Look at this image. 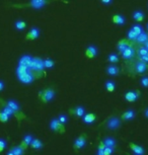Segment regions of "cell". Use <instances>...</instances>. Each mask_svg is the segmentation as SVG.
I'll return each instance as SVG.
<instances>
[{
    "mask_svg": "<svg viewBox=\"0 0 148 155\" xmlns=\"http://www.w3.org/2000/svg\"><path fill=\"white\" fill-rule=\"evenodd\" d=\"M141 92L139 90H129L125 94V99L129 102H135L137 99L140 97Z\"/></svg>",
    "mask_w": 148,
    "mask_h": 155,
    "instance_id": "9c48e42d",
    "label": "cell"
},
{
    "mask_svg": "<svg viewBox=\"0 0 148 155\" xmlns=\"http://www.w3.org/2000/svg\"><path fill=\"white\" fill-rule=\"evenodd\" d=\"M50 129L54 132L57 133H64L65 132V125H63L62 123H60V121L57 118L52 119V121L50 122Z\"/></svg>",
    "mask_w": 148,
    "mask_h": 155,
    "instance_id": "8992f818",
    "label": "cell"
},
{
    "mask_svg": "<svg viewBox=\"0 0 148 155\" xmlns=\"http://www.w3.org/2000/svg\"><path fill=\"white\" fill-rule=\"evenodd\" d=\"M136 113L133 110H127L126 112H124L121 115V120L122 121H131V120L135 119Z\"/></svg>",
    "mask_w": 148,
    "mask_h": 155,
    "instance_id": "9a60e30c",
    "label": "cell"
},
{
    "mask_svg": "<svg viewBox=\"0 0 148 155\" xmlns=\"http://www.w3.org/2000/svg\"><path fill=\"white\" fill-rule=\"evenodd\" d=\"M112 1H113V0H101V2H103L104 4H107V5H108V4H111V3H112Z\"/></svg>",
    "mask_w": 148,
    "mask_h": 155,
    "instance_id": "60d3db41",
    "label": "cell"
},
{
    "mask_svg": "<svg viewBox=\"0 0 148 155\" xmlns=\"http://www.w3.org/2000/svg\"><path fill=\"white\" fill-rule=\"evenodd\" d=\"M131 45V43H129L127 40H121V41H119V43L117 44V49H118V51L120 52V53H122V52L124 51L126 48H128V47Z\"/></svg>",
    "mask_w": 148,
    "mask_h": 155,
    "instance_id": "603a6c76",
    "label": "cell"
},
{
    "mask_svg": "<svg viewBox=\"0 0 148 155\" xmlns=\"http://www.w3.org/2000/svg\"><path fill=\"white\" fill-rule=\"evenodd\" d=\"M121 126H122V120L116 116L111 117V118L108 119V121H107V128H108L109 130H112V131L118 130V129L121 128Z\"/></svg>",
    "mask_w": 148,
    "mask_h": 155,
    "instance_id": "277c9868",
    "label": "cell"
},
{
    "mask_svg": "<svg viewBox=\"0 0 148 155\" xmlns=\"http://www.w3.org/2000/svg\"><path fill=\"white\" fill-rule=\"evenodd\" d=\"M140 84L142 87L144 88H147L148 87V76H143V77L140 79Z\"/></svg>",
    "mask_w": 148,
    "mask_h": 155,
    "instance_id": "8d00e7d4",
    "label": "cell"
},
{
    "mask_svg": "<svg viewBox=\"0 0 148 155\" xmlns=\"http://www.w3.org/2000/svg\"><path fill=\"white\" fill-rule=\"evenodd\" d=\"M6 155H15V154H14V153H13V152H12V151H11V149H10V150H9V151H8V152H7V153H6Z\"/></svg>",
    "mask_w": 148,
    "mask_h": 155,
    "instance_id": "ee69618b",
    "label": "cell"
},
{
    "mask_svg": "<svg viewBox=\"0 0 148 155\" xmlns=\"http://www.w3.org/2000/svg\"><path fill=\"white\" fill-rule=\"evenodd\" d=\"M135 42H137L138 44H145L148 42V33H142L137 37Z\"/></svg>",
    "mask_w": 148,
    "mask_h": 155,
    "instance_id": "484cf974",
    "label": "cell"
},
{
    "mask_svg": "<svg viewBox=\"0 0 148 155\" xmlns=\"http://www.w3.org/2000/svg\"><path fill=\"white\" fill-rule=\"evenodd\" d=\"M31 60H33V57L28 56V55H24V56L19 59L18 65L25 66V67H28V68H30L31 64Z\"/></svg>",
    "mask_w": 148,
    "mask_h": 155,
    "instance_id": "ac0fdd59",
    "label": "cell"
},
{
    "mask_svg": "<svg viewBox=\"0 0 148 155\" xmlns=\"http://www.w3.org/2000/svg\"><path fill=\"white\" fill-rule=\"evenodd\" d=\"M112 21L115 23V25H125L126 22V18L121 15V14H115L114 16L112 17Z\"/></svg>",
    "mask_w": 148,
    "mask_h": 155,
    "instance_id": "44dd1931",
    "label": "cell"
},
{
    "mask_svg": "<svg viewBox=\"0 0 148 155\" xmlns=\"http://www.w3.org/2000/svg\"><path fill=\"white\" fill-rule=\"evenodd\" d=\"M70 114L71 115H74L77 118H82V117L85 115V109L83 107H76L73 110H70Z\"/></svg>",
    "mask_w": 148,
    "mask_h": 155,
    "instance_id": "2e32d148",
    "label": "cell"
},
{
    "mask_svg": "<svg viewBox=\"0 0 148 155\" xmlns=\"http://www.w3.org/2000/svg\"><path fill=\"white\" fill-rule=\"evenodd\" d=\"M86 145V135L85 134H82L79 137H77L75 139V141L73 143V148L75 150H81L82 148H84V146Z\"/></svg>",
    "mask_w": 148,
    "mask_h": 155,
    "instance_id": "ba28073f",
    "label": "cell"
},
{
    "mask_svg": "<svg viewBox=\"0 0 148 155\" xmlns=\"http://www.w3.org/2000/svg\"><path fill=\"white\" fill-rule=\"evenodd\" d=\"M106 71H107V73H108L109 75L117 76L119 73H120V68H119L118 66L114 65V64H112V65H110V66L107 67Z\"/></svg>",
    "mask_w": 148,
    "mask_h": 155,
    "instance_id": "d6986e66",
    "label": "cell"
},
{
    "mask_svg": "<svg viewBox=\"0 0 148 155\" xmlns=\"http://www.w3.org/2000/svg\"><path fill=\"white\" fill-rule=\"evenodd\" d=\"M108 60H109V62L110 63H112V64H116V63H118L119 62V56L117 54H114V53H112V54H110L109 55V57H108Z\"/></svg>",
    "mask_w": 148,
    "mask_h": 155,
    "instance_id": "f546056e",
    "label": "cell"
},
{
    "mask_svg": "<svg viewBox=\"0 0 148 155\" xmlns=\"http://www.w3.org/2000/svg\"><path fill=\"white\" fill-rule=\"evenodd\" d=\"M53 1H62L65 3H68L64 0H30L28 3H21V4H11V7L14 8H33V9H41L45 7L46 5L50 4Z\"/></svg>",
    "mask_w": 148,
    "mask_h": 155,
    "instance_id": "6da1fadb",
    "label": "cell"
},
{
    "mask_svg": "<svg viewBox=\"0 0 148 155\" xmlns=\"http://www.w3.org/2000/svg\"><path fill=\"white\" fill-rule=\"evenodd\" d=\"M144 45H145V48H146V49L148 50V42H147V43H145Z\"/></svg>",
    "mask_w": 148,
    "mask_h": 155,
    "instance_id": "f6af8a7d",
    "label": "cell"
},
{
    "mask_svg": "<svg viewBox=\"0 0 148 155\" xmlns=\"http://www.w3.org/2000/svg\"><path fill=\"white\" fill-rule=\"evenodd\" d=\"M106 89L108 90L109 92H113L116 89V83L112 80H108L106 82Z\"/></svg>",
    "mask_w": 148,
    "mask_h": 155,
    "instance_id": "f1b7e54d",
    "label": "cell"
},
{
    "mask_svg": "<svg viewBox=\"0 0 148 155\" xmlns=\"http://www.w3.org/2000/svg\"><path fill=\"white\" fill-rule=\"evenodd\" d=\"M57 119L59 120L60 123H62L63 125H66L68 123V117L66 115H59Z\"/></svg>",
    "mask_w": 148,
    "mask_h": 155,
    "instance_id": "74e56055",
    "label": "cell"
},
{
    "mask_svg": "<svg viewBox=\"0 0 148 155\" xmlns=\"http://www.w3.org/2000/svg\"><path fill=\"white\" fill-rule=\"evenodd\" d=\"M97 55V48L94 45H89L87 48L85 49V56L88 59H92Z\"/></svg>",
    "mask_w": 148,
    "mask_h": 155,
    "instance_id": "7c38bea8",
    "label": "cell"
},
{
    "mask_svg": "<svg viewBox=\"0 0 148 155\" xmlns=\"http://www.w3.org/2000/svg\"><path fill=\"white\" fill-rule=\"evenodd\" d=\"M44 65L46 69H51L55 65V62L52 59H50V58H48V59L44 60Z\"/></svg>",
    "mask_w": 148,
    "mask_h": 155,
    "instance_id": "4dcf8cb0",
    "label": "cell"
},
{
    "mask_svg": "<svg viewBox=\"0 0 148 155\" xmlns=\"http://www.w3.org/2000/svg\"><path fill=\"white\" fill-rule=\"evenodd\" d=\"M132 30L134 31L135 33L138 35V36H139V35H140V34L143 33V28H142L141 25H133V27H132Z\"/></svg>",
    "mask_w": 148,
    "mask_h": 155,
    "instance_id": "d590c367",
    "label": "cell"
},
{
    "mask_svg": "<svg viewBox=\"0 0 148 155\" xmlns=\"http://www.w3.org/2000/svg\"><path fill=\"white\" fill-rule=\"evenodd\" d=\"M33 140H34V136L30 135V134H27V135L22 138V142H21V144H20V145H21L25 149H27L28 146H31V143Z\"/></svg>",
    "mask_w": 148,
    "mask_h": 155,
    "instance_id": "7402d4cb",
    "label": "cell"
},
{
    "mask_svg": "<svg viewBox=\"0 0 148 155\" xmlns=\"http://www.w3.org/2000/svg\"><path fill=\"white\" fill-rule=\"evenodd\" d=\"M134 155H140V154H135V153H134Z\"/></svg>",
    "mask_w": 148,
    "mask_h": 155,
    "instance_id": "7dc6e473",
    "label": "cell"
},
{
    "mask_svg": "<svg viewBox=\"0 0 148 155\" xmlns=\"http://www.w3.org/2000/svg\"><path fill=\"white\" fill-rule=\"evenodd\" d=\"M17 77H18V79L21 81L22 83H25V84L33 82V81L36 79V75H35L34 72L31 71V69H28L27 71H25L22 74L17 75Z\"/></svg>",
    "mask_w": 148,
    "mask_h": 155,
    "instance_id": "5b68a950",
    "label": "cell"
},
{
    "mask_svg": "<svg viewBox=\"0 0 148 155\" xmlns=\"http://www.w3.org/2000/svg\"><path fill=\"white\" fill-rule=\"evenodd\" d=\"M14 27H15V30L17 31H24L25 30V28H27V22L24 21V20H16L15 21V25H14Z\"/></svg>",
    "mask_w": 148,
    "mask_h": 155,
    "instance_id": "4316f807",
    "label": "cell"
},
{
    "mask_svg": "<svg viewBox=\"0 0 148 155\" xmlns=\"http://www.w3.org/2000/svg\"><path fill=\"white\" fill-rule=\"evenodd\" d=\"M5 104H7L8 107H10L11 110H14V113H15V116H21V114H20V109H19V104H17V101H13V99H9V101H7Z\"/></svg>",
    "mask_w": 148,
    "mask_h": 155,
    "instance_id": "4fadbf2b",
    "label": "cell"
},
{
    "mask_svg": "<svg viewBox=\"0 0 148 155\" xmlns=\"http://www.w3.org/2000/svg\"><path fill=\"white\" fill-rule=\"evenodd\" d=\"M137 54H138V56H139V57L145 56V55H147V54H148V50H147L146 48H145V46H144V47H141V48H139V49H138Z\"/></svg>",
    "mask_w": 148,
    "mask_h": 155,
    "instance_id": "e575fe53",
    "label": "cell"
},
{
    "mask_svg": "<svg viewBox=\"0 0 148 155\" xmlns=\"http://www.w3.org/2000/svg\"><path fill=\"white\" fill-rule=\"evenodd\" d=\"M144 116L146 117V119H148V107H146L144 110Z\"/></svg>",
    "mask_w": 148,
    "mask_h": 155,
    "instance_id": "7bdbcfd3",
    "label": "cell"
},
{
    "mask_svg": "<svg viewBox=\"0 0 148 155\" xmlns=\"http://www.w3.org/2000/svg\"><path fill=\"white\" fill-rule=\"evenodd\" d=\"M30 69L34 72H38V73H42L43 70L45 69V65H44V60H42L41 58L35 57L31 60V64Z\"/></svg>",
    "mask_w": 148,
    "mask_h": 155,
    "instance_id": "3957f363",
    "label": "cell"
},
{
    "mask_svg": "<svg viewBox=\"0 0 148 155\" xmlns=\"http://www.w3.org/2000/svg\"><path fill=\"white\" fill-rule=\"evenodd\" d=\"M40 37V30L36 27H34L31 30L28 31L25 36V40L27 41H35Z\"/></svg>",
    "mask_w": 148,
    "mask_h": 155,
    "instance_id": "8fae6325",
    "label": "cell"
},
{
    "mask_svg": "<svg viewBox=\"0 0 148 155\" xmlns=\"http://www.w3.org/2000/svg\"><path fill=\"white\" fill-rule=\"evenodd\" d=\"M121 55H122V58H123L124 60H131V59H133V57L135 56V49L133 48L132 44L128 47V48L125 49L124 51L121 53Z\"/></svg>",
    "mask_w": 148,
    "mask_h": 155,
    "instance_id": "30bf717a",
    "label": "cell"
},
{
    "mask_svg": "<svg viewBox=\"0 0 148 155\" xmlns=\"http://www.w3.org/2000/svg\"><path fill=\"white\" fill-rule=\"evenodd\" d=\"M6 146H7L6 141H5L4 139H1V138H0V152L4 151V149L6 148Z\"/></svg>",
    "mask_w": 148,
    "mask_h": 155,
    "instance_id": "f35d334b",
    "label": "cell"
},
{
    "mask_svg": "<svg viewBox=\"0 0 148 155\" xmlns=\"http://www.w3.org/2000/svg\"><path fill=\"white\" fill-rule=\"evenodd\" d=\"M55 94H56L55 90L52 87H48L39 91V98L42 102H50L54 99Z\"/></svg>",
    "mask_w": 148,
    "mask_h": 155,
    "instance_id": "7a4b0ae2",
    "label": "cell"
},
{
    "mask_svg": "<svg viewBox=\"0 0 148 155\" xmlns=\"http://www.w3.org/2000/svg\"><path fill=\"white\" fill-rule=\"evenodd\" d=\"M95 119H97V116L92 113L85 114V115L82 117V120L85 124H91V123H94L95 121Z\"/></svg>",
    "mask_w": 148,
    "mask_h": 155,
    "instance_id": "cb8c5ba5",
    "label": "cell"
},
{
    "mask_svg": "<svg viewBox=\"0 0 148 155\" xmlns=\"http://www.w3.org/2000/svg\"><path fill=\"white\" fill-rule=\"evenodd\" d=\"M147 30H148V22H147Z\"/></svg>",
    "mask_w": 148,
    "mask_h": 155,
    "instance_id": "bcb514c9",
    "label": "cell"
},
{
    "mask_svg": "<svg viewBox=\"0 0 148 155\" xmlns=\"http://www.w3.org/2000/svg\"><path fill=\"white\" fill-rule=\"evenodd\" d=\"M147 71H148V64L147 63H145L141 60H139L135 63V65H134L135 74L141 75V74H144V73Z\"/></svg>",
    "mask_w": 148,
    "mask_h": 155,
    "instance_id": "52a82bcc",
    "label": "cell"
},
{
    "mask_svg": "<svg viewBox=\"0 0 148 155\" xmlns=\"http://www.w3.org/2000/svg\"><path fill=\"white\" fill-rule=\"evenodd\" d=\"M9 118H10V116L7 115V114L5 112H3V110H1V112H0V122L5 123V122L9 121Z\"/></svg>",
    "mask_w": 148,
    "mask_h": 155,
    "instance_id": "1f68e13d",
    "label": "cell"
},
{
    "mask_svg": "<svg viewBox=\"0 0 148 155\" xmlns=\"http://www.w3.org/2000/svg\"><path fill=\"white\" fill-rule=\"evenodd\" d=\"M133 19L135 20L136 22H142L145 18V14L143 13V11L141 10H135L132 14Z\"/></svg>",
    "mask_w": 148,
    "mask_h": 155,
    "instance_id": "ffe728a7",
    "label": "cell"
},
{
    "mask_svg": "<svg viewBox=\"0 0 148 155\" xmlns=\"http://www.w3.org/2000/svg\"><path fill=\"white\" fill-rule=\"evenodd\" d=\"M101 142L104 143V145L106 146V147H110L113 149H115L116 146H117V141H116V139H114L113 137H107V138H104Z\"/></svg>",
    "mask_w": 148,
    "mask_h": 155,
    "instance_id": "e0dca14e",
    "label": "cell"
},
{
    "mask_svg": "<svg viewBox=\"0 0 148 155\" xmlns=\"http://www.w3.org/2000/svg\"><path fill=\"white\" fill-rule=\"evenodd\" d=\"M139 60L143 61V62H145V63H147V64H148V54H147V55H145V56L139 57Z\"/></svg>",
    "mask_w": 148,
    "mask_h": 155,
    "instance_id": "ab89813d",
    "label": "cell"
},
{
    "mask_svg": "<svg viewBox=\"0 0 148 155\" xmlns=\"http://www.w3.org/2000/svg\"><path fill=\"white\" fill-rule=\"evenodd\" d=\"M127 37H128V39L130 41H136V39H137V37H138V35L136 34L135 31L131 28V30L128 31V34H127Z\"/></svg>",
    "mask_w": 148,
    "mask_h": 155,
    "instance_id": "836d02e7",
    "label": "cell"
},
{
    "mask_svg": "<svg viewBox=\"0 0 148 155\" xmlns=\"http://www.w3.org/2000/svg\"><path fill=\"white\" fill-rule=\"evenodd\" d=\"M129 148L131 149V151L133 152V153H135V154L144 155V153H145V149L142 147V146H140V145L135 144V143L130 142L129 143Z\"/></svg>",
    "mask_w": 148,
    "mask_h": 155,
    "instance_id": "5bb4252c",
    "label": "cell"
},
{
    "mask_svg": "<svg viewBox=\"0 0 148 155\" xmlns=\"http://www.w3.org/2000/svg\"><path fill=\"white\" fill-rule=\"evenodd\" d=\"M2 110L3 112H5L7 114V115H9V116H13V115H15V113H14V110H11L9 107L7 106L6 104H3V107H2Z\"/></svg>",
    "mask_w": 148,
    "mask_h": 155,
    "instance_id": "d6a6232c",
    "label": "cell"
},
{
    "mask_svg": "<svg viewBox=\"0 0 148 155\" xmlns=\"http://www.w3.org/2000/svg\"><path fill=\"white\" fill-rule=\"evenodd\" d=\"M11 151L15 155H24L25 149L21 145H19V146H15V147H12L11 148Z\"/></svg>",
    "mask_w": 148,
    "mask_h": 155,
    "instance_id": "83f0119b",
    "label": "cell"
},
{
    "mask_svg": "<svg viewBox=\"0 0 148 155\" xmlns=\"http://www.w3.org/2000/svg\"><path fill=\"white\" fill-rule=\"evenodd\" d=\"M31 147L33 149H35V150H41V149L43 148V143L41 140L34 138V140L31 143Z\"/></svg>",
    "mask_w": 148,
    "mask_h": 155,
    "instance_id": "d4e9b609",
    "label": "cell"
},
{
    "mask_svg": "<svg viewBox=\"0 0 148 155\" xmlns=\"http://www.w3.org/2000/svg\"><path fill=\"white\" fill-rule=\"evenodd\" d=\"M3 89H4V82L2 80H0V91H2Z\"/></svg>",
    "mask_w": 148,
    "mask_h": 155,
    "instance_id": "b9f144b4",
    "label": "cell"
}]
</instances>
